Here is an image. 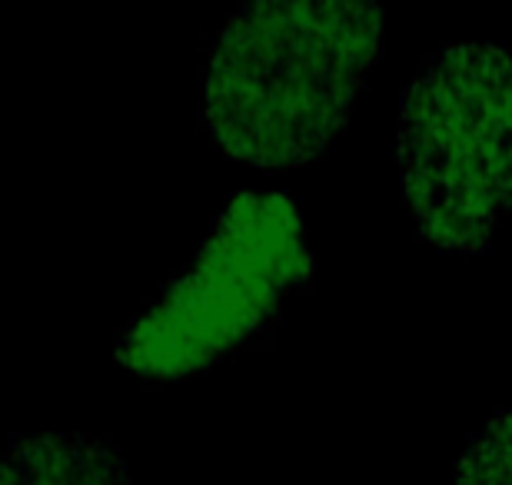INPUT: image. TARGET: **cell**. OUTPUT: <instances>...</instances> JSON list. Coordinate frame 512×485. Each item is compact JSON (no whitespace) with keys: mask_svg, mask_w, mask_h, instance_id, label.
Returning a JSON list of instances; mask_svg holds the SVG:
<instances>
[{"mask_svg":"<svg viewBox=\"0 0 512 485\" xmlns=\"http://www.w3.org/2000/svg\"><path fill=\"white\" fill-rule=\"evenodd\" d=\"M383 40L380 4H243L223 20L203 64L200 127L256 170L306 167L353 117Z\"/></svg>","mask_w":512,"mask_h":485,"instance_id":"1","label":"cell"},{"mask_svg":"<svg viewBox=\"0 0 512 485\" xmlns=\"http://www.w3.org/2000/svg\"><path fill=\"white\" fill-rule=\"evenodd\" d=\"M399 193L419 240L486 253L512 216V50L439 47L399 94Z\"/></svg>","mask_w":512,"mask_h":485,"instance_id":"2","label":"cell"},{"mask_svg":"<svg viewBox=\"0 0 512 485\" xmlns=\"http://www.w3.org/2000/svg\"><path fill=\"white\" fill-rule=\"evenodd\" d=\"M313 273L300 210L286 193H237L187 270L117 336V363L143 379H183L263 333Z\"/></svg>","mask_w":512,"mask_h":485,"instance_id":"3","label":"cell"},{"mask_svg":"<svg viewBox=\"0 0 512 485\" xmlns=\"http://www.w3.org/2000/svg\"><path fill=\"white\" fill-rule=\"evenodd\" d=\"M0 485H137L120 449L97 432L14 436L0 452Z\"/></svg>","mask_w":512,"mask_h":485,"instance_id":"4","label":"cell"},{"mask_svg":"<svg viewBox=\"0 0 512 485\" xmlns=\"http://www.w3.org/2000/svg\"><path fill=\"white\" fill-rule=\"evenodd\" d=\"M456 485H512V406L496 409L466 446Z\"/></svg>","mask_w":512,"mask_h":485,"instance_id":"5","label":"cell"}]
</instances>
